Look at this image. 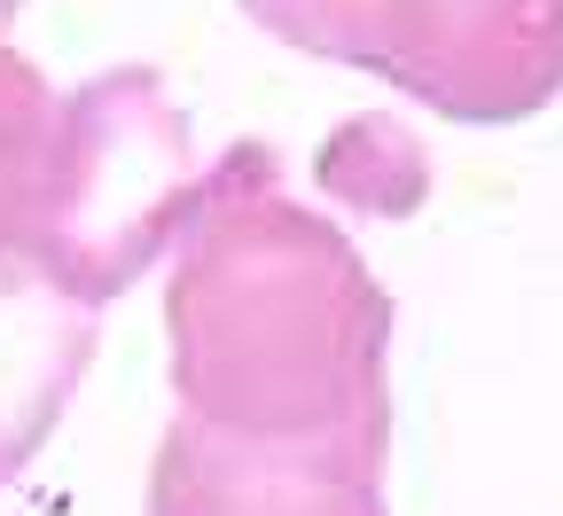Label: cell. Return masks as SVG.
<instances>
[{"mask_svg": "<svg viewBox=\"0 0 563 516\" xmlns=\"http://www.w3.org/2000/svg\"><path fill=\"white\" fill-rule=\"evenodd\" d=\"M55 110L63 95L40 79V63H24L16 47H0V259H16L24 219L55 150Z\"/></svg>", "mask_w": 563, "mask_h": 516, "instance_id": "obj_7", "label": "cell"}, {"mask_svg": "<svg viewBox=\"0 0 563 516\" xmlns=\"http://www.w3.org/2000/svg\"><path fill=\"white\" fill-rule=\"evenodd\" d=\"M16 9H24V0H0V32H9V24H16Z\"/></svg>", "mask_w": 563, "mask_h": 516, "instance_id": "obj_8", "label": "cell"}, {"mask_svg": "<svg viewBox=\"0 0 563 516\" xmlns=\"http://www.w3.org/2000/svg\"><path fill=\"white\" fill-rule=\"evenodd\" d=\"M391 415L321 438H235L173 415L150 462V516H391L384 508Z\"/></svg>", "mask_w": 563, "mask_h": 516, "instance_id": "obj_4", "label": "cell"}, {"mask_svg": "<svg viewBox=\"0 0 563 516\" xmlns=\"http://www.w3.org/2000/svg\"><path fill=\"white\" fill-rule=\"evenodd\" d=\"M203 180L211 165L188 141V110L157 70L118 63L63 95L16 259H32L79 306H110L157 266V251L180 243Z\"/></svg>", "mask_w": 563, "mask_h": 516, "instance_id": "obj_2", "label": "cell"}, {"mask_svg": "<svg viewBox=\"0 0 563 516\" xmlns=\"http://www.w3.org/2000/svg\"><path fill=\"white\" fill-rule=\"evenodd\" d=\"M282 47L352 63L454 125H517L563 95V0H235Z\"/></svg>", "mask_w": 563, "mask_h": 516, "instance_id": "obj_3", "label": "cell"}, {"mask_svg": "<svg viewBox=\"0 0 563 516\" xmlns=\"http://www.w3.org/2000/svg\"><path fill=\"white\" fill-rule=\"evenodd\" d=\"M95 360V306L55 289L32 259H0V485L24 477Z\"/></svg>", "mask_w": 563, "mask_h": 516, "instance_id": "obj_5", "label": "cell"}, {"mask_svg": "<svg viewBox=\"0 0 563 516\" xmlns=\"http://www.w3.org/2000/svg\"><path fill=\"white\" fill-rule=\"evenodd\" d=\"M173 392L235 438H321L391 415V298L336 219L282 196L274 150L211 165L165 282Z\"/></svg>", "mask_w": 563, "mask_h": 516, "instance_id": "obj_1", "label": "cell"}, {"mask_svg": "<svg viewBox=\"0 0 563 516\" xmlns=\"http://www.w3.org/2000/svg\"><path fill=\"white\" fill-rule=\"evenodd\" d=\"M321 188L352 211H376V219H407L422 211V196H431V157H422V141L368 110V118H344L329 141H321V157H313Z\"/></svg>", "mask_w": 563, "mask_h": 516, "instance_id": "obj_6", "label": "cell"}]
</instances>
